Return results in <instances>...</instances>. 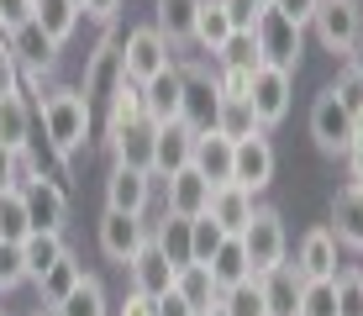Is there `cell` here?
Listing matches in <instances>:
<instances>
[{"label": "cell", "mask_w": 363, "mask_h": 316, "mask_svg": "<svg viewBox=\"0 0 363 316\" xmlns=\"http://www.w3.org/2000/svg\"><path fill=\"white\" fill-rule=\"evenodd\" d=\"M179 106H184V69L174 58V69H164L158 80L143 85V116L153 126H174L179 121Z\"/></svg>", "instance_id": "e0dca14e"}, {"label": "cell", "mask_w": 363, "mask_h": 316, "mask_svg": "<svg viewBox=\"0 0 363 316\" xmlns=\"http://www.w3.org/2000/svg\"><path fill=\"white\" fill-rule=\"evenodd\" d=\"M174 290H179V295L190 300V311H195V316H206V311H216V306H221V290L211 285V274L200 269V263H190V269H179V280H174Z\"/></svg>", "instance_id": "d590c367"}, {"label": "cell", "mask_w": 363, "mask_h": 316, "mask_svg": "<svg viewBox=\"0 0 363 316\" xmlns=\"http://www.w3.org/2000/svg\"><path fill=\"white\" fill-rule=\"evenodd\" d=\"M332 95H337V106H342L347 116H353V121L363 126V69H358V58H347L342 69H337Z\"/></svg>", "instance_id": "f35d334b"}, {"label": "cell", "mask_w": 363, "mask_h": 316, "mask_svg": "<svg viewBox=\"0 0 363 316\" xmlns=\"http://www.w3.org/2000/svg\"><path fill=\"white\" fill-rule=\"evenodd\" d=\"M290 100H295V74H284V69H258L253 74V85H247V106H253V116L258 126H279L284 116H290Z\"/></svg>", "instance_id": "7c38bea8"}, {"label": "cell", "mask_w": 363, "mask_h": 316, "mask_svg": "<svg viewBox=\"0 0 363 316\" xmlns=\"http://www.w3.org/2000/svg\"><path fill=\"white\" fill-rule=\"evenodd\" d=\"M111 316H158V300H147V295H137V290H127V300H121Z\"/></svg>", "instance_id": "db71d44e"}, {"label": "cell", "mask_w": 363, "mask_h": 316, "mask_svg": "<svg viewBox=\"0 0 363 316\" xmlns=\"http://www.w3.org/2000/svg\"><path fill=\"white\" fill-rule=\"evenodd\" d=\"M337 237H332V227H311L306 237H300V253H295V274L300 280H337L342 274V263H337Z\"/></svg>", "instance_id": "2e32d148"}, {"label": "cell", "mask_w": 363, "mask_h": 316, "mask_svg": "<svg viewBox=\"0 0 363 316\" xmlns=\"http://www.w3.org/2000/svg\"><path fill=\"white\" fill-rule=\"evenodd\" d=\"M32 21L53 37L58 48H64V43H74V32H79L84 16H79V6H74V0H32Z\"/></svg>", "instance_id": "1f68e13d"}, {"label": "cell", "mask_w": 363, "mask_h": 316, "mask_svg": "<svg viewBox=\"0 0 363 316\" xmlns=\"http://www.w3.org/2000/svg\"><path fill=\"white\" fill-rule=\"evenodd\" d=\"M21 200H27L32 232H64L69 237V190L48 180H21Z\"/></svg>", "instance_id": "5bb4252c"}, {"label": "cell", "mask_w": 363, "mask_h": 316, "mask_svg": "<svg viewBox=\"0 0 363 316\" xmlns=\"http://www.w3.org/2000/svg\"><path fill=\"white\" fill-rule=\"evenodd\" d=\"M342 158H347V185H363V132H358V143L347 148Z\"/></svg>", "instance_id": "11a10c76"}, {"label": "cell", "mask_w": 363, "mask_h": 316, "mask_svg": "<svg viewBox=\"0 0 363 316\" xmlns=\"http://www.w3.org/2000/svg\"><path fill=\"white\" fill-rule=\"evenodd\" d=\"M69 253V237L64 232H27V243H21V263H27V285H37L48 269H53L58 258Z\"/></svg>", "instance_id": "4dcf8cb0"}, {"label": "cell", "mask_w": 363, "mask_h": 316, "mask_svg": "<svg viewBox=\"0 0 363 316\" xmlns=\"http://www.w3.org/2000/svg\"><path fill=\"white\" fill-rule=\"evenodd\" d=\"M274 169H279V153H274L269 132H253L242 143H232V185H242L247 195H264L274 185Z\"/></svg>", "instance_id": "8fae6325"}, {"label": "cell", "mask_w": 363, "mask_h": 316, "mask_svg": "<svg viewBox=\"0 0 363 316\" xmlns=\"http://www.w3.org/2000/svg\"><path fill=\"white\" fill-rule=\"evenodd\" d=\"M53 316H111L116 306H111V295H106V285H100V274H84L79 285L69 290L58 306H48Z\"/></svg>", "instance_id": "f546056e"}, {"label": "cell", "mask_w": 363, "mask_h": 316, "mask_svg": "<svg viewBox=\"0 0 363 316\" xmlns=\"http://www.w3.org/2000/svg\"><path fill=\"white\" fill-rule=\"evenodd\" d=\"M269 6L279 11L284 21H295V27L306 32V27H311V16H316V6H321V0H269Z\"/></svg>", "instance_id": "c3c4849f"}, {"label": "cell", "mask_w": 363, "mask_h": 316, "mask_svg": "<svg viewBox=\"0 0 363 316\" xmlns=\"http://www.w3.org/2000/svg\"><path fill=\"white\" fill-rule=\"evenodd\" d=\"M332 237L337 248L363 258V185H342L332 195Z\"/></svg>", "instance_id": "44dd1931"}, {"label": "cell", "mask_w": 363, "mask_h": 316, "mask_svg": "<svg viewBox=\"0 0 363 316\" xmlns=\"http://www.w3.org/2000/svg\"><path fill=\"white\" fill-rule=\"evenodd\" d=\"M37 126H43L48 143H53L58 153H69V158L95 143V111H90V100H84L79 85H48L43 100H37Z\"/></svg>", "instance_id": "6da1fadb"}, {"label": "cell", "mask_w": 363, "mask_h": 316, "mask_svg": "<svg viewBox=\"0 0 363 316\" xmlns=\"http://www.w3.org/2000/svg\"><path fill=\"white\" fill-rule=\"evenodd\" d=\"M6 48H11V58H16V74H21V90H43V80L58 69V53L64 48L53 43L37 21H27V27H16L6 37Z\"/></svg>", "instance_id": "5b68a950"}, {"label": "cell", "mask_w": 363, "mask_h": 316, "mask_svg": "<svg viewBox=\"0 0 363 316\" xmlns=\"http://www.w3.org/2000/svg\"><path fill=\"white\" fill-rule=\"evenodd\" d=\"M127 280H132V290L137 295H147V300H164L169 290H174V280H179V269L164 258V253L153 248V237H147V248L137 253V258L127 263Z\"/></svg>", "instance_id": "d6986e66"}, {"label": "cell", "mask_w": 363, "mask_h": 316, "mask_svg": "<svg viewBox=\"0 0 363 316\" xmlns=\"http://www.w3.org/2000/svg\"><path fill=\"white\" fill-rule=\"evenodd\" d=\"M16 285H27V263H21L16 243H0V295H11Z\"/></svg>", "instance_id": "ee69618b"}, {"label": "cell", "mask_w": 363, "mask_h": 316, "mask_svg": "<svg viewBox=\"0 0 363 316\" xmlns=\"http://www.w3.org/2000/svg\"><path fill=\"white\" fill-rule=\"evenodd\" d=\"M147 227H153V248L164 253L174 269H190V222L158 211V222H147Z\"/></svg>", "instance_id": "836d02e7"}, {"label": "cell", "mask_w": 363, "mask_h": 316, "mask_svg": "<svg viewBox=\"0 0 363 316\" xmlns=\"http://www.w3.org/2000/svg\"><path fill=\"white\" fill-rule=\"evenodd\" d=\"M147 237H153V227H147V217H127V211H100V227H95V243L100 253H106L111 263H127L137 258V253L147 248Z\"/></svg>", "instance_id": "30bf717a"}, {"label": "cell", "mask_w": 363, "mask_h": 316, "mask_svg": "<svg viewBox=\"0 0 363 316\" xmlns=\"http://www.w3.org/2000/svg\"><path fill=\"white\" fill-rule=\"evenodd\" d=\"M79 280H84V263L74 258V248H69L64 258H58L53 269H48L43 280H37V295H43V306H58V300H64V295H69V290L79 285Z\"/></svg>", "instance_id": "e575fe53"}, {"label": "cell", "mask_w": 363, "mask_h": 316, "mask_svg": "<svg viewBox=\"0 0 363 316\" xmlns=\"http://www.w3.org/2000/svg\"><path fill=\"white\" fill-rule=\"evenodd\" d=\"M190 158H195V132H190V126H184V121L158 126V148H153V180H169V174L190 169Z\"/></svg>", "instance_id": "cb8c5ba5"}, {"label": "cell", "mask_w": 363, "mask_h": 316, "mask_svg": "<svg viewBox=\"0 0 363 316\" xmlns=\"http://www.w3.org/2000/svg\"><path fill=\"white\" fill-rule=\"evenodd\" d=\"M21 180H48L58 190H69L74 195V169H69V153H58L53 143H48V132L37 126L27 137V148H21Z\"/></svg>", "instance_id": "9a60e30c"}, {"label": "cell", "mask_w": 363, "mask_h": 316, "mask_svg": "<svg viewBox=\"0 0 363 316\" xmlns=\"http://www.w3.org/2000/svg\"><path fill=\"white\" fill-rule=\"evenodd\" d=\"M216 132L227 137V143H242V137L264 132V126H258V116H253V106H247V100H227V106H221V116H216Z\"/></svg>", "instance_id": "ab89813d"}, {"label": "cell", "mask_w": 363, "mask_h": 316, "mask_svg": "<svg viewBox=\"0 0 363 316\" xmlns=\"http://www.w3.org/2000/svg\"><path fill=\"white\" fill-rule=\"evenodd\" d=\"M253 211H258V195H247L242 185H232V180H227V185H216V190H211L206 217L216 222L227 237H242V227L253 222Z\"/></svg>", "instance_id": "ffe728a7"}, {"label": "cell", "mask_w": 363, "mask_h": 316, "mask_svg": "<svg viewBox=\"0 0 363 316\" xmlns=\"http://www.w3.org/2000/svg\"><path fill=\"white\" fill-rule=\"evenodd\" d=\"M153 190H158V180H153V174L127 169V163H111V174H106V211L147 217V211H153Z\"/></svg>", "instance_id": "4fadbf2b"}, {"label": "cell", "mask_w": 363, "mask_h": 316, "mask_svg": "<svg viewBox=\"0 0 363 316\" xmlns=\"http://www.w3.org/2000/svg\"><path fill=\"white\" fill-rule=\"evenodd\" d=\"M190 169H200L211 185H227V180H232V143H227L221 132H200V137H195Z\"/></svg>", "instance_id": "d6a6232c"}, {"label": "cell", "mask_w": 363, "mask_h": 316, "mask_svg": "<svg viewBox=\"0 0 363 316\" xmlns=\"http://www.w3.org/2000/svg\"><path fill=\"white\" fill-rule=\"evenodd\" d=\"M132 121H147V116H143V85L121 80V90L111 95V106H106V111H100V132H106L100 143H111L116 132H127Z\"/></svg>", "instance_id": "f1b7e54d"}, {"label": "cell", "mask_w": 363, "mask_h": 316, "mask_svg": "<svg viewBox=\"0 0 363 316\" xmlns=\"http://www.w3.org/2000/svg\"><path fill=\"white\" fill-rule=\"evenodd\" d=\"M121 63H127L132 85H147L164 69H174V48L164 43V32L153 21H143V27H127V37H121Z\"/></svg>", "instance_id": "ba28073f"}, {"label": "cell", "mask_w": 363, "mask_h": 316, "mask_svg": "<svg viewBox=\"0 0 363 316\" xmlns=\"http://www.w3.org/2000/svg\"><path fill=\"white\" fill-rule=\"evenodd\" d=\"M32 132H37V106L27 100V90L6 95V100H0V148H11V153H21Z\"/></svg>", "instance_id": "4316f807"}, {"label": "cell", "mask_w": 363, "mask_h": 316, "mask_svg": "<svg viewBox=\"0 0 363 316\" xmlns=\"http://www.w3.org/2000/svg\"><path fill=\"white\" fill-rule=\"evenodd\" d=\"M337 316H363V285L353 269L337 274Z\"/></svg>", "instance_id": "f6af8a7d"}, {"label": "cell", "mask_w": 363, "mask_h": 316, "mask_svg": "<svg viewBox=\"0 0 363 316\" xmlns=\"http://www.w3.org/2000/svg\"><path fill=\"white\" fill-rule=\"evenodd\" d=\"M121 6H127V0H84V11H79V16H90V21H100V27H116V21H121Z\"/></svg>", "instance_id": "681fc988"}, {"label": "cell", "mask_w": 363, "mask_h": 316, "mask_svg": "<svg viewBox=\"0 0 363 316\" xmlns=\"http://www.w3.org/2000/svg\"><path fill=\"white\" fill-rule=\"evenodd\" d=\"M232 16H227V6L221 0H200V16H195V37H190V48H200V58H216L221 48L232 43Z\"/></svg>", "instance_id": "d4e9b609"}, {"label": "cell", "mask_w": 363, "mask_h": 316, "mask_svg": "<svg viewBox=\"0 0 363 316\" xmlns=\"http://www.w3.org/2000/svg\"><path fill=\"white\" fill-rule=\"evenodd\" d=\"M0 316H6V311H0Z\"/></svg>", "instance_id": "be15d7a7"}, {"label": "cell", "mask_w": 363, "mask_h": 316, "mask_svg": "<svg viewBox=\"0 0 363 316\" xmlns=\"http://www.w3.org/2000/svg\"><path fill=\"white\" fill-rule=\"evenodd\" d=\"M158 316H195V311H190V300H184L179 290H169V295L158 300Z\"/></svg>", "instance_id": "9f6ffc18"}, {"label": "cell", "mask_w": 363, "mask_h": 316, "mask_svg": "<svg viewBox=\"0 0 363 316\" xmlns=\"http://www.w3.org/2000/svg\"><path fill=\"white\" fill-rule=\"evenodd\" d=\"M221 243H227V232H221L211 217H195V222H190V263H200V269H206V263L216 258Z\"/></svg>", "instance_id": "60d3db41"}, {"label": "cell", "mask_w": 363, "mask_h": 316, "mask_svg": "<svg viewBox=\"0 0 363 316\" xmlns=\"http://www.w3.org/2000/svg\"><path fill=\"white\" fill-rule=\"evenodd\" d=\"M206 316H227V306H216V311H206Z\"/></svg>", "instance_id": "6f0895ef"}, {"label": "cell", "mask_w": 363, "mask_h": 316, "mask_svg": "<svg viewBox=\"0 0 363 316\" xmlns=\"http://www.w3.org/2000/svg\"><path fill=\"white\" fill-rule=\"evenodd\" d=\"M242 248H247L253 274H269V269H279V263H290V232H284V217L274 206H258L253 222L242 227Z\"/></svg>", "instance_id": "8992f818"}, {"label": "cell", "mask_w": 363, "mask_h": 316, "mask_svg": "<svg viewBox=\"0 0 363 316\" xmlns=\"http://www.w3.org/2000/svg\"><path fill=\"white\" fill-rule=\"evenodd\" d=\"M121 80H127V63H121V32L111 27V32L90 48V58H84V85H79L95 116L111 106V95L121 90Z\"/></svg>", "instance_id": "277c9868"}, {"label": "cell", "mask_w": 363, "mask_h": 316, "mask_svg": "<svg viewBox=\"0 0 363 316\" xmlns=\"http://www.w3.org/2000/svg\"><path fill=\"white\" fill-rule=\"evenodd\" d=\"M258 290H264V311H269V316H300L306 280L295 274V263H279V269L258 274Z\"/></svg>", "instance_id": "603a6c76"}, {"label": "cell", "mask_w": 363, "mask_h": 316, "mask_svg": "<svg viewBox=\"0 0 363 316\" xmlns=\"http://www.w3.org/2000/svg\"><path fill=\"white\" fill-rule=\"evenodd\" d=\"M74 6H79V11H84V0H74Z\"/></svg>", "instance_id": "94428289"}, {"label": "cell", "mask_w": 363, "mask_h": 316, "mask_svg": "<svg viewBox=\"0 0 363 316\" xmlns=\"http://www.w3.org/2000/svg\"><path fill=\"white\" fill-rule=\"evenodd\" d=\"M195 16H200V0H153V27L164 32V43L174 48V53H179V48H190Z\"/></svg>", "instance_id": "484cf974"}, {"label": "cell", "mask_w": 363, "mask_h": 316, "mask_svg": "<svg viewBox=\"0 0 363 316\" xmlns=\"http://www.w3.org/2000/svg\"><path fill=\"white\" fill-rule=\"evenodd\" d=\"M106 148H111V163H127V169H143V174H153L158 126H153V121H132L127 132H116Z\"/></svg>", "instance_id": "7402d4cb"}, {"label": "cell", "mask_w": 363, "mask_h": 316, "mask_svg": "<svg viewBox=\"0 0 363 316\" xmlns=\"http://www.w3.org/2000/svg\"><path fill=\"white\" fill-rule=\"evenodd\" d=\"M258 53H264L269 69H284V74H300V58H306V32L295 27V21H284L279 11L264 0V16H258Z\"/></svg>", "instance_id": "52a82bcc"}, {"label": "cell", "mask_w": 363, "mask_h": 316, "mask_svg": "<svg viewBox=\"0 0 363 316\" xmlns=\"http://www.w3.org/2000/svg\"><path fill=\"white\" fill-rule=\"evenodd\" d=\"M16 90H21V74H16V58H11L6 37H0V100H6V95H16Z\"/></svg>", "instance_id": "f907efd6"}, {"label": "cell", "mask_w": 363, "mask_h": 316, "mask_svg": "<svg viewBox=\"0 0 363 316\" xmlns=\"http://www.w3.org/2000/svg\"><path fill=\"white\" fill-rule=\"evenodd\" d=\"M27 21H32V0H0V37H11Z\"/></svg>", "instance_id": "7dc6e473"}, {"label": "cell", "mask_w": 363, "mask_h": 316, "mask_svg": "<svg viewBox=\"0 0 363 316\" xmlns=\"http://www.w3.org/2000/svg\"><path fill=\"white\" fill-rule=\"evenodd\" d=\"M353 274H358V285H363V263H353Z\"/></svg>", "instance_id": "680465c9"}, {"label": "cell", "mask_w": 363, "mask_h": 316, "mask_svg": "<svg viewBox=\"0 0 363 316\" xmlns=\"http://www.w3.org/2000/svg\"><path fill=\"white\" fill-rule=\"evenodd\" d=\"M32 222H27V200H21V190H0V243H27Z\"/></svg>", "instance_id": "74e56055"}, {"label": "cell", "mask_w": 363, "mask_h": 316, "mask_svg": "<svg viewBox=\"0 0 363 316\" xmlns=\"http://www.w3.org/2000/svg\"><path fill=\"white\" fill-rule=\"evenodd\" d=\"M211 63H216V69H237V74H258V69H264L258 37H253V32H232V43L221 48V53L211 58Z\"/></svg>", "instance_id": "8d00e7d4"}, {"label": "cell", "mask_w": 363, "mask_h": 316, "mask_svg": "<svg viewBox=\"0 0 363 316\" xmlns=\"http://www.w3.org/2000/svg\"><path fill=\"white\" fill-rule=\"evenodd\" d=\"M358 132H363V126L347 116L342 106H337L332 85H327V90H321L316 100H311V143H316L321 153H332V158H337V153H347V148L358 143Z\"/></svg>", "instance_id": "9c48e42d"}, {"label": "cell", "mask_w": 363, "mask_h": 316, "mask_svg": "<svg viewBox=\"0 0 363 316\" xmlns=\"http://www.w3.org/2000/svg\"><path fill=\"white\" fill-rule=\"evenodd\" d=\"M211 190H216V185H211L200 169H179V174H169V180H164V211H169V217L195 222V217H206Z\"/></svg>", "instance_id": "ac0fdd59"}, {"label": "cell", "mask_w": 363, "mask_h": 316, "mask_svg": "<svg viewBox=\"0 0 363 316\" xmlns=\"http://www.w3.org/2000/svg\"><path fill=\"white\" fill-rule=\"evenodd\" d=\"M300 316H337V280H311L300 295Z\"/></svg>", "instance_id": "7bdbcfd3"}, {"label": "cell", "mask_w": 363, "mask_h": 316, "mask_svg": "<svg viewBox=\"0 0 363 316\" xmlns=\"http://www.w3.org/2000/svg\"><path fill=\"white\" fill-rule=\"evenodd\" d=\"M32 316H53V311H48V306H43V311H32Z\"/></svg>", "instance_id": "91938a15"}, {"label": "cell", "mask_w": 363, "mask_h": 316, "mask_svg": "<svg viewBox=\"0 0 363 316\" xmlns=\"http://www.w3.org/2000/svg\"><path fill=\"white\" fill-rule=\"evenodd\" d=\"M221 306H227V316H269V311H264V290H258V274H253L247 285L227 290V295H221Z\"/></svg>", "instance_id": "b9f144b4"}, {"label": "cell", "mask_w": 363, "mask_h": 316, "mask_svg": "<svg viewBox=\"0 0 363 316\" xmlns=\"http://www.w3.org/2000/svg\"><path fill=\"white\" fill-rule=\"evenodd\" d=\"M311 32L316 43L327 48L332 58H358V43H363V0H321L316 16H311Z\"/></svg>", "instance_id": "3957f363"}, {"label": "cell", "mask_w": 363, "mask_h": 316, "mask_svg": "<svg viewBox=\"0 0 363 316\" xmlns=\"http://www.w3.org/2000/svg\"><path fill=\"white\" fill-rule=\"evenodd\" d=\"M358 69H363V58H358Z\"/></svg>", "instance_id": "6125c7cd"}, {"label": "cell", "mask_w": 363, "mask_h": 316, "mask_svg": "<svg viewBox=\"0 0 363 316\" xmlns=\"http://www.w3.org/2000/svg\"><path fill=\"white\" fill-rule=\"evenodd\" d=\"M0 190H21V153L0 148Z\"/></svg>", "instance_id": "f5cc1de1"}, {"label": "cell", "mask_w": 363, "mask_h": 316, "mask_svg": "<svg viewBox=\"0 0 363 316\" xmlns=\"http://www.w3.org/2000/svg\"><path fill=\"white\" fill-rule=\"evenodd\" d=\"M206 274H211V285H216L221 295L253 280V263H247V248H242V237H227V243L216 248V258L206 263Z\"/></svg>", "instance_id": "83f0119b"}, {"label": "cell", "mask_w": 363, "mask_h": 316, "mask_svg": "<svg viewBox=\"0 0 363 316\" xmlns=\"http://www.w3.org/2000/svg\"><path fill=\"white\" fill-rule=\"evenodd\" d=\"M184 69V106H179V121L190 126V132H216V116H221V80H216V63L206 58H179Z\"/></svg>", "instance_id": "7a4b0ae2"}, {"label": "cell", "mask_w": 363, "mask_h": 316, "mask_svg": "<svg viewBox=\"0 0 363 316\" xmlns=\"http://www.w3.org/2000/svg\"><path fill=\"white\" fill-rule=\"evenodd\" d=\"M221 80V100H247V85H253V74H237V69H216Z\"/></svg>", "instance_id": "816d5d0a"}, {"label": "cell", "mask_w": 363, "mask_h": 316, "mask_svg": "<svg viewBox=\"0 0 363 316\" xmlns=\"http://www.w3.org/2000/svg\"><path fill=\"white\" fill-rule=\"evenodd\" d=\"M221 6H227V16H232L237 32H253L258 16H264V0H221Z\"/></svg>", "instance_id": "bcb514c9"}]
</instances>
